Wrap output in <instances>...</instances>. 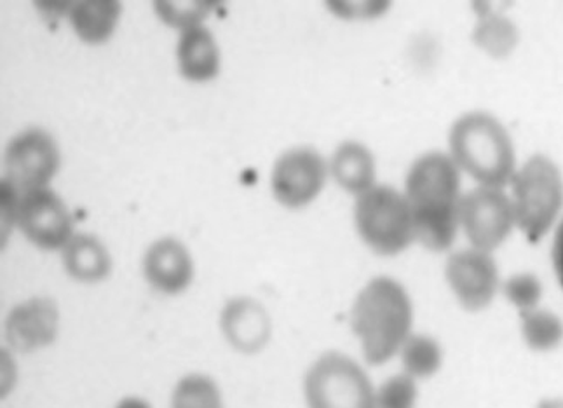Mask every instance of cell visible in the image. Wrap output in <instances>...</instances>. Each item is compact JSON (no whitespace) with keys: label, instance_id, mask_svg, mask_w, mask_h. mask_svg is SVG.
Here are the masks:
<instances>
[{"label":"cell","instance_id":"3","mask_svg":"<svg viewBox=\"0 0 563 408\" xmlns=\"http://www.w3.org/2000/svg\"><path fill=\"white\" fill-rule=\"evenodd\" d=\"M446 145L450 159L475 186L508 189L520 165L514 136L505 122L488 110H467L457 115Z\"/></svg>","mask_w":563,"mask_h":408},{"label":"cell","instance_id":"22","mask_svg":"<svg viewBox=\"0 0 563 408\" xmlns=\"http://www.w3.org/2000/svg\"><path fill=\"white\" fill-rule=\"evenodd\" d=\"M169 408H225L219 383L208 374L190 372L175 383Z\"/></svg>","mask_w":563,"mask_h":408},{"label":"cell","instance_id":"25","mask_svg":"<svg viewBox=\"0 0 563 408\" xmlns=\"http://www.w3.org/2000/svg\"><path fill=\"white\" fill-rule=\"evenodd\" d=\"M421 401V383L399 371L375 386V408H417Z\"/></svg>","mask_w":563,"mask_h":408},{"label":"cell","instance_id":"30","mask_svg":"<svg viewBox=\"0 0 563 408\" xmlns=\"http://www.w3.org/2000/svg\"><path fill=\"white\" fill-rule=\"evenodd\" d=\"M114 408H152V405L142 396L130 395L121 398Z\"/></svg>","mask_w":563,"mask_h":408},{"label":"cell","instance_id":"29","mask_svg":"<svg viewBox=\"0 0 563 408\" xmlns=\"http://www.w3.org/2000/svg\"><path fill=\"white\" fill-rule=\"evenodd\" d=\"M550 261L556 283L563 290V219L551 234Z\"/></svg>","mask_w":563,"mask_h":408},{"label":"cell","instance_id":"28","mask_svg":"<svg viewBox=\"0 0 563 408\" xmlns=\"http://www.w3.org/2000/svg\"><path fill=\"white\" fill-rule=\"evenodd\" d=\"M18 377H20V371H18L14 353L4 345L0 351V396L2 398H8L14 392Z\"/></svg>","mask_w":563,"mask_h":408},{"label":"cell","instance_id":"15","mask_svg":"<svg viewBox=\"0 0 563 408\" xmlns=\"http://www.w3.org/2000/svg\"><path fill=\"white\" fill-rule=\"evenodd\" d=\"M178 74L192 85H207L217 79L222 68L219 41L207 25L196 26L178 34Z\"/></svg>","mask_w":563,"mask_h":408},{"label":"cell","instance_id":"19","mask_svg":"<svg viewBox=\"0 0 563 408\" xmlns=\"http://www.w3.org/2000/svg\"><path fill=\"white\" fill-rule=\"evenodd\" d=\"M122 18L119 0H76L68 9L71 32L86 46H103L114 37Z\"/></svg>","mask_w":563,"mask_h":408},{"label":"cell","instance_id":"16","mask_svg":"<svg viewBox=\"0 0 563 408\" xmlns=\"http://www.w3.org/2000/svg\"><path fill=\"white\" fill-rule=\"evenodd\" d=\"M59 261L68 278L80 285L103 283L114 269L109 246L91 232H76L59 252Z\"/></svg>","mask_w":563,"mask_h":408},{"label":"cell","instance_id":"7","mask_svg":"<svg viewBox=\"0 0 563 408\" xmlns=\"http://www.w3.org/2000/svg\"><path fill=\"white\" fill-rule=\"evenodd\" d=\"M329 180V157L311 145H297L286 148L274 161L271 194L279 207L303 210L318 201Z\"/></svg>","mask_w":563,"mask_h":408},{"label":"cell","instance_id":"20","mask_svg":"<svg viewBox=\"0 0 563 408\" xmlns=\"http://www.w3.org/2000/svg\"><path fill=\"white\" fill-rule=\"evenodd\" d=\"M396 360L401 372L410 375L417 383L433 379L445 365V348L437 337L426 332H413L401 345Z\"/></svg>","mask_w":563,"mask_h":408},{"label":"cell","instance_id":"31","mask_svg":"<svg viewBox=\"0 0 563 408\" xmlns=\"http://www.w3.org/2000/svg\"><path fill=\"white\" fill-rule=\"evenodd\" d=\"M534 408H563V396H547L536 404Z\"/></svg>","mask_w":563,"mask_h":408},{"label":"cell","instance_id":"24","mask_svg":"<svg viewBox=\"0 0 563 408\" xmlns=\"http://www.w3.org/2000/svg\"><path fill=\"white\" fill-rule=\"evenodd\" d=\"M544 291V283L538 274L532 271H518L503 278L500 297L517 311V315H521L541 308Z\"/></svg>","mask_w":563,"mask_h":408},{"label":"cell","instance_id":"23","mask_svg":"<svg viewBox=\"0 0 563 408\" xmlns=\"http://www.w3.org/2000/svg\"><path fill=\"white\" fill-rule=\"evenodd\" d=\"M154 14L163 25L177 30L178 34L196 26L207 25L208 18L219 8L214 0H156L152 2Z\"/></svg>","mask_w":563,"mask_h":408},{"label":"cell","instance_id":"6","mask_svg":"<svg viewBox=\"0 0 563 408\" xmlns=\"http://www.w3.org/2000/svg\"><path fill=\"white\" fill-rule=\"evenodd\" d=\"M307 408H375V384L362 363L342 351L321 353L302 379Z\"/></svg>","mask_w":563,"mask_h":408},{"label":"cell","instance_id":"10","mask_svg":"<svg viewBox=\"0 0 563 408\" xmlns=\"http://www.w3.org/2000/svg\"><path fill=\"white\" fill-rule=\"evenodd\" d=\"M517 232L508 189L475 186L464 192L461 234L467 246L496 253Z\"/></svg>","mask_w":563,"mask_h":408},{"label":"cell","instance_id":"26","mask_svg":"<svg viewBox=\"0 0 563 408\" xmlns=\"http://www.w3.org/2000/svg\"><path fill=\"white\" fill-rule=\"evenodd\" d=\"M389 0H327L324 8L336 20L345 23H371L386 16L391 9Z\"/></svg>","mask_w":563,"mask_h":408},{"label":"cell","instance_id":"14","mask_svg":"<svg viewBox=\"0 0 563 408\" xmlns=\"http://www.w3.org/2000/svg\"><path fill=\"white\" fill-rule=\"evenodd\" d=\"M142 276L157 294L177 297L189 290L196 278L192 252L178 238H157L143 252Z\"/></svg>","mask_w":563,"mask_h":408},{"label":"cell","instance_id":"27","mask_svg":"<svg viewBox=\"0 0 563 408\" xmlns=\"http://www.w3.org/2000/svg\"><path fill=\"white\" fill-rule=\"evenodd\" d=\"M20 201H22V192L2 178L0 180V243H2V249L16 231Z\"/></svg>","mask_w":563,"mask_h":408},{"label":"cell","instance_id":"12","mask_svg":"<svg viewBox=\"0 0 563 408\" xmlns=\"http://www.w3.org/2000/svg\"><path fill=\"white\" fill-rule=\"evenodd\" d=\"M62 329L58 302L35 295L9 309L4 321L5 348L14 354H30L55 344Z\"/></svg>","mask_w":563,"mask_h":408},{"label":"cell","instance_id":"11","mask_svg":"<svg viewBox=\"0 0 563 408\" xmlns=\"http://www.w3.org/2000/svg\"><path fill=\"white\" fill-rule=\"evenodd\" d=\"M16 231L35 249L58 253L77 232L70 208L51 187L22 194Z\"/></svg>","mask_w":563,"mask_h":408},{"label":"cell","instance_id":"21","mask_svg":"<svg viewBox=\"0 0 563 408\" xmlns=\"http://www.w3.org/2000/svg\"><path fill=\"white\" fill-rule=\"evenodd\" d=\"M518 316L521 344L530 353L551 354L563 345V318L553 309L541 306Z\"/></svg>","mask_w":563,"mask_h":408},{"label":"cell","instance_id":"13","mask_svg":"<svg viewBox=\"0 0 563 408\" xmlns=\"http://www.w3.org/2000/svg\"><path fill=\"white\" fill-rule=\"evenodd\" d=\"M219 329L223 341L235 353L255 356L273 339V318L264 304L252 295H234L220 309Z\"/></svg>","mask_w":563,"mask_h":408},{"label":"cell","instance_id":"17","mask_svg":"<svg viewBox=\"0 0 563 408\" xmlns=\"http://www.w3.org/2000/svg\"><path fill=\"white\" fill-rule=\"evenodd\" d=\"M475 25L471 29V43L482 55L494 62H505L517 53L521 32L514 18L494 5H475Z\"/></svg>","mask_w":563,"mask_h":408},{"label":"cell","instance_id":"9","mask_svg":"<svg viewBox=\"0 0 563 408\" xmlns=\"http://www.w3.org/2000/svg\"><path fill=\"white\" fill-rule=\"evenodd\" d=\"M2 165V178L20 192L46 189L62 168V148L44 128H25L9 140Z\"/></svg>","mask_w":563,"mask_h":408},{"label":"cell","instance_id":"5","mask_svg":"<svg viewBox=\"0 0 563 408\" xmlns=\"http://www.w3.org/2000/svg\"><path fill=\"white\" fill-rule=\"evenodd\" d=\"M353 225L360 241L378 257H398L417 244L404 190L389 184H377L354 198Z\"/></svg>","mask_w":563,"mask_h":408},{"label":"cell","instance_id":"4","mask_svg":"<svg viewBox=\"0 0 563 408\" xmlns=\"http://www.w3.org/2000/svg\"><path fill=\"white\" fill-rule=\"evenodd\" d=\"M517 232L529 244L551 238L563 219V172L548 154H532L518 165L508 186Z\"/></svg>","mask_w":563,"mask_h":408},{"label":"cell","instance_id":"8","mask_svg":"<svg viewBox=\"0 0 563 408\" xmlns=\"http://www.w3.org/2000/svg\"><path fill=\"white\" fill-rule=\"evenodd\" d=\"M443 278L459 308L470 315L487 311L500 297L503 274L496 253L473 246L454 250L446 257Z\"/></svg>","mask_w":563,"mask_h":408},{"label":"cell","instance_id":"18","mask_svg":"<svg viewBox=\"0 0 563 408\" xmlns=\"http://www.w3.org/2000/svg\"><path fill=\"white\" fill-rule=\"evenodd\" d=\"M330 178L354 198L377 186V159L360 140H344L329 157Z\"/></svg>","mask_w":563,"mask_h":408},{"label":"cell","instance_id":"1","mask_svg":"<svg viewBox=\"0 0 563 408\" xmlns=\"http://www.w3.org/2000/svg\"><path fill=\"white\" fill-rule=\"evenodd\" d=\"M463 173L446 151L417 156L405 177L404 194L412 211L417 244L433 253L454 249L461 234Z\"/></svg>","mask_w":563,"mask_h":408},{"label":"cell","instance_id":"2","mask_svg":"<svg viewBox=\"0 0 563 408\" xmlns=\"http://www.w3.org/2000/svg\"><path fill=\"white\" fill-rule=\"evenodd\" d=\"M416 306L404 283L393 276L368 279L351 304L350 327L363 362L386 365L416 332Z\"/></svg>","mask_w":563,"mask_h":408}]
</instances>
